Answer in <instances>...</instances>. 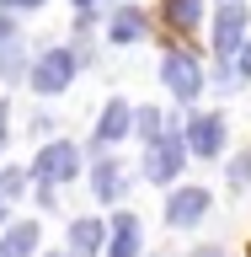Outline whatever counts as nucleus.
<instances>
[{
	"instance_id": "f257e3e1",
	"label": "nucleus",
	"mask_w": 251,
	"mask_h": 257,
	"mask_svg": "<svg viewBox=\"0 0 251 257\" xmlns=\"http://www.w3.org/2000/svg\"><path fill=\"white\" fill-rule=\"evenodd\" d=\"M75 70H80V54H75V48H43V59L32 64V91H43V96L70 91Z\"/></svg>"
},
{
	"instance_id": "f03ea898",
	"label": "nucleus",
	"mask_w": 251,
	"mask_h": 257,
	"mask_svg": "<svg viewBox=\"0 0 251 257\" xmlns=\"http://www.w3.org/2000/svg\"><path fill=\"white\" fill-rule=\"evenodd\" d=\"M80 172V150L70 140H54L38 150V161H32V177H38V188H59V182H70V177Z\"/></svg>"
},
{
	"instance_id": "7ed1b4c3",
	"label": "nucleus",
	"mask_w": 251,
	"mask_h": 257,
	"mask_svg": "<svg viewBox=\"0 0 251 257\" xmlns=\"http://www.w3.org/2000/svg\"><path fill=\"white\" fill-rule=\"evenodd\" d=\"M160 80H166L182 102H192V96L203 91V64L192 59V54H166V59H160Z\"/></svg>"
},
{
	"instance_id": "20e7f679",
	"label": "nucleus",
	"mask_w": 251,
	"mask_h": 257,
	"mask_svg": "<svg viewBox=\"0 0 251 257\" xmlns=\"http://www.w3.org/2000/svg\"><path fill=\"white\" fill-rule=\"evenodd\" d=\"M182 156H187V145L176 140V134H160V140L144 150V177H150V182H171V177L182 172Z\"/></svg>"
},
{
	"instance_id": "39448f33",
	"label": "nucleus",
	"mask_w": 251,
	"mask_h": 257,
	"mask_svg": "<svg viewBox=\"0 0 251 257\" xmlns=\"http://www.w3.org/2000/svg\"><path fill=\"white\" fill-rule=\"evenodd\" d=\"M235 48H246V6H224L219 16H214V54H235Z\"/></svg>"
},
{
	"instance_id": "423d86ee",
	"label": "nucleus",
	"mask_w": 251,
	"mask_h": 257,
	"mask_svg": "<svg viewBox=\"0 0 251 257\" xmlns=\"http://www.w3.org/2000/svg\"><path fill=\"white\" fill-rule=\"evenodd\" d=\"M182 145H187L192 156H219V150H224V118L198 112V118L187 123V134H182Z\"/></svg>"
},
{
	"instance_id": "0eeeda50",
	"label": "nucleus",
	"mask_w": 251,
	"mask_h": 257,
	"mask_svg": "<svg viewBox=\"0 0 251 257\" xmlns=\"http://www.w3.org/2000/svg\"><path fill=\"white\" fill-rule=\"evenodd\" d=\"M128 123H134V107H128L123 96H112L107 107H102V118H96V150L102 145H118L128 134Z\"/></svg>"
},
{
	"instance_id": "6e6552de",
	"label": "nucleus",
	"mask_w": 251,
	"mask_h": 257,
	"mask_svg": "<svg viewBox=\"0 0 251 257\" xmlns=\"http://www.w3.org/2000/svg\"><path fill=\"white\" fill-rule=\"evenodd\" d=\"M208 214V193L203 188H182V193H171V204H166V220L171 225H198Z\"/></svg>"
},
{
	"instance_id": "1a4fd4ad",
	"label": "nucleus",
	"mask_w": 251,
	"mask_h": 257,
	"mask_svg": "<svg viewBox=\"0 0 251 257\" xmlns=\"http://www.w3.org/2000/svg\"><path fill=\"white\" fill-rule=\"evenodd\" d=\"M102 241H107V230H102V220H91V214L70 225V257H96Z\"/></svg>"
},
{
	"instance_id": "9d476101",
	"label": "nucleus",
	"mask_w": 251,
	"mask_h": 257,
	"mask_svg": "<svg viewBox=\"0 0 251 257\" xmlns=\"http://www.w3.org/2000/svg\"><path fill=\"white\" fill-rule=\"evenodd\" d=\"M144 32H150V22H144V11H134V6L112 11V22H107V38H112V43H139Z\"/></svg>"
},
{
	"instance_id": "9b49d317",
	"label": "nucleus",
	"mask_w": 251,
	"mask_h": 257,
	"mask_svg": "<svg viewBox=\"0 0 251 257\" xmlns=\"http://www.w3.org/2000/svg\"><path fill=\"white\" fill-rule=\"evenodd\" d=\"M107 257H139V220H134V214H118V220H112Z\"/></svg>"
},
{
	"instance_id": "f8f14e48",
	"label": "nucleus",
	"mask_w": 251,
	"mask_h": 257,
	"mask_svg": "<svg viewBox=\"0 0 251 257\" xmlns=\"http://www.w3.org/2000/svg\"><path fill=\"white\" fill-rule=\"evenodd\" d=\"M91 193L102 204H112V198L123 193V166H118V161H96L91 166Z\"/></svg>"
},
{
	"instance_id": "ddd939ff",
	"label": "nucleus",
	"mask_w": 251,
	"mask_h": 257,
	"mask_svg": "<svg viewBox=\"0 0 251 257\" xmlns=\"http://www.w3.org/2000/svg\"><path fill=\"white\" fill-rule=\"evenodd\" d=\"M32 246H38V225L32 220L11 225V230L0 236V257H32Z\"/></svg>"
},
{
	"instance_id": "4468645a",
	"label": "nucleus",
	"mask_w": 251,
	"mask_h": 257,
	"mask_svg": "<svg viewBox=\"0 0 251 257\" xmlns=\"http://www.w3.org/2000/svg\"><path fill=\"white\" fill-rule=\"evenodd\" d=\"M198 16H203V0H166V22H171L176 32L198 27Z\"/></svg>"
},
{
	"instance_id": "2eb2a0df",
	"label": "nucleus",
	"mask_w": 251,
	"mask_h": 257,
	"mask_svg": "<svg viewBox=\"0 0 251 257\" xmlns=\"http://www.w3.org/2000/svg\"><path fill=\"white\" fill-rule=\"evenodd\" d=\"M134 123H139L134 134H139L144 145H155L160 134H166V128H160V112H155V107H139V112H134Z\"/></svg>"
},
{
	"instance_id": "dca6fc26",
	"label": "nucleus",
	"mask_w": 251,
	"mask_h": 257,
	"mask_svg": "<svg viewBox=\"0 0 251 257\" xmlns=\"http://www.w3.org/2000/svg\"><path fill=\"white\" fill-rule=\"evenodd\" d=\"M0 75H22V48H16V43H6V48H0Z\"/></svg>"
},
{
	"instance_id": "f3484780",
	"label": "nucleus",
	"mask_w": 251,
	"mask_h": 257,
	"mask_svg": "<svg viewBox=\"0 0 251 257\" xmlns=\"http://www.w3.org/2000/svg\"><path fill=\"white\" fill-rule=\"evenodd\" d=\"M22 182H27L22 172H6V177H0V198H11V193H22Z\"/></svg>"
},
{
	"instance_id": "a211bd4d",
	"label": "nucleus",
	"mask_w": 251,
	"mask_h": 257,
	"mask_svg": "<svg viewBox=\"0 0 251 257\" xmlns=\"http://www.w3.org/2000/svg\"><path fill=\"white\" fill-rule=\"evenodd\" d=\"M230 182H240V188H246V182H251V156H240L235 166H230Z\"/></svg>"
},
{
	"instance_id": "6ab92c4d",
	"label": "nucleus",
	"mask_w": 251,
	"mask_h": 257,
	"mask_svg": "<svg viewBox=\"0 0 251 257\" xmlns=\"http://www.w3.org/2000/svg\"><path fill=\"white\" fill-rule=\"evenodd\" d=\"M6 43H16V22L0 11V48H6Z\"/></svg>"
},
{
	"instance_id": "aec40b11",
	"label": "nucleus",
	"mask_w": 251,
	"mask_h": 257,
	"mask_svg": "<svg viewBox=\"0 0 251 257\" xmlns=\"http://www.w3.org/2000/svg\"><path fill=\"white\" fill-rule=\"evenodd\" d=\"M6 11H32V6H43V0H0Z\"/></svg>"
},
{
	"instance_id": "412c9836",
	"label": "nucleus",
	"mask_w": 251,
	"mask_h": 257,
	"mask_svg": "<svg viewBox=\"0 0 251 257\" xmlns=\"http://www.w3.org/2000/svg\"><path fill=\"white\" fill-rule=\"evenodd\" d=\"M240 75H251V38H246V48H240Z\"/></svg>"
},
{
	"instance_id": "4be33fe9",
	"label": "nucleus",
	"mask_w": 251,
	"mask_h": 257,
	"mask_svg": "<svg viewBox=\"0 0 251 257\" xmlns=\"http://www.w3.org/2000/svg\"><path fill=\"white\" fill-rule=\"evenodd\" d=\"M192 257H224V252H219V246H198Z\"/></svg>"
},
{
	"instance_id": "5701e85b",
	"label": "nucleus",
	"mask_w": 251,
	"mask_h": 257,
	"mask_svg": "<svg viewBox=\"0 0 251 257\" xmlns=\"http://www.w3.org/2000/svg\"><path fill=\"white\" fill-rule=\"evenodd\" d=\"M91 6H96V0H75V11H80V16H91Z\"/></svg>"
},
{
	"instance_id": "b1692460",
	"label": "nucleus",
	"mask_w": 251,
	"mask_h": 257,
	"mask_svg": "<svg viewBox=\"0 0 251 257\" xmlns=\"http://www.w3.org/2000/svg\"><path fill=\"white\" fill-rule=\"evenodd\" d=\"M0 225H6V198H0Z\"/></svg>"
},
{
	"instance_id": "393cba45",
	"label": "nucleus",
	"mask_w": 251,
	"mask_h": 257,
	"mask_svg": "<svg viewBox=\"0 0 251 257\" xmlns=\"http://www.w3.org/2000/svg\"><path fill=\"white\" fill-rule=\"evenodd\" d=\"M230 6H235V0H230Z\"/></svg>"
}]
</instances>
